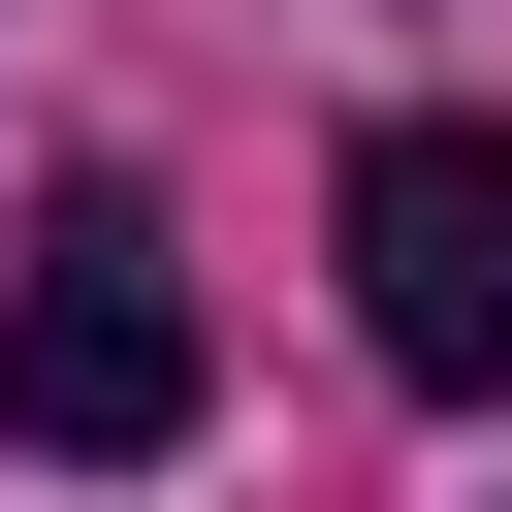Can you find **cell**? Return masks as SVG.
Masks as SVG:
<instances>
[{
  "instance_id": "6da1fadb",
  "label": "cell",
  "mask_w": 512,
  "mask_h": 512,
  "mask_svg": "<svg viewBox=\"0 0 512 512\" xmlns=\"http://www.w3.org/2000/svg\"><path fill=\"white\" fill-rule=\"evenodd\" d=\"M192 384H224V320H192V224L96 160V192H32V256H0V448H64V480H128V448H192Z\"/></svg>"
},
{
  "instance_id": "7a4b0ae2",
  "label": "cell",
  "mask_w": 512,
  "mask_h": 512,
  "mask_svg": "<svg viewBox=\"0 0 512 512\" xmlns=\"http://www.w3.org/2000/svg\"><path fill=\"white\" fill-rule=\"evenodd\" d=\"M320 256H352V352L416 416H512V128L480 96H384L352 192H320Z\"/></svg>"
}]
</instances>
